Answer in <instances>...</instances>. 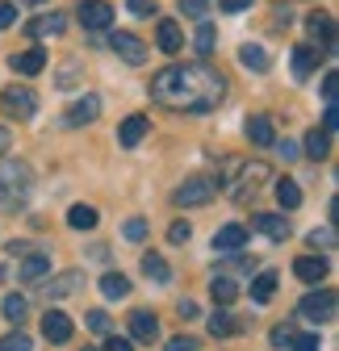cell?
Masks as SVG:
<instances>
[{
    "mask_svg": "<svg viewBox=\"0 0 339 351\" xmlns=\"http://www.w3.org/2000/svg\"><path fill=\"white\" fill-rule=\"evenodd\" d=\"M151 97L176 113H214L226 101V75L214 71L209 63H185V67L172 63V67L155 71Z\"/></svg>",
    "mask_w": 339,
    "mask_h": 351,
    "instance_id": "6da1fadb",
    "label": "cell"
},
{
    "mask_svg": "<svg viewBox=\"0 0 339 351\" xmlns=\"http://www.w3.org/2000/svg\"><path fill=\"white\" fill-rule=\"evenodd\" d=\"M30 189H34V171H30V163L9 159V155L0 159V209H5V213L21 209L25 197H30Z\"/></svg>",
    "mask_w": 339,
    "mask_h": 351,
    "instance_id": "7a4b0ae2",
    "label": "cell"
},
{
    "mask_svg": "<svg viewBox=\"0 0 339 351\" xmlns=\"http://www.w3.org/2000/svg\"><path fill=\"white\" fill-rule=\"evenodd\" d=\"M235 167H239V163H235ZM268 180H272V167H268L264 159H256V163H243L235 180H222V184H231V189H226V193H231V201L247 205L251 197L260 193V184H268Z\"/></svg>",
    "mask_w": 339,
    "mask_h": 351,
    "instance_id": "3957f363",
    "label": "cell"
},
{
    "mask_svg": "<svg viewBox=\"0 0 339 351\" xmlns=\"http://www.w3.org/2000/svg\"><path fill=\"white\" fill-rule=\"evenodd\" d=\"M335 310H339V301H335V293H331V289L306 293V297L298 301V318H302V322H314V326L331 322V318H335Z\"/></svg>",
    "mask_w": 339,
    "mask_h": 351,
    "instance_id": "277c9868",
    "label": "cell"
},
{
    "mask_svg": "<svg viewBox=\"0 0 339 351\" xmlns=\"http://www.w3.org/2000/svg\"><path fill=\"white\" fill-rule=\"evenodd\" d=\"M0 113H5V117H17V121H25V117H34V113H38V97L30 93L25 84H13L9 93H0Z\"/></svg>",
    "mask_w": 339,
    "mask_h": 351,
    "instance_id": "5b68a950",
    "label": "cell"
},
{
    "mask_svg": "<svg viewBox=\"0 0 339 351\" xmlns=\"http://www.w3.org/2000/svg\"><path fill=\"white\" fill-rule=\"evenodd\" d=\"M214 193H218V184H214V180H205V176H193V180H185V184L172 193V205H180V209H193V205L214 201Z\"/></svg>",
    "mask_w": 339,
    "mask_h": 351,
    "instance_id": "8992f818",
    "label": "cell"
},
{
    "mask_svg": "<svg viewBox=\"0 0 339 351\" xmlns=\"http://www.w3.org/2000/svg\"><path fill=\"white\" fill-rule=\"evenodd\" d=\"M109 51H113L117 59H126L130 67H143V63H147V42L135 38V34H126V29H113V34H109Z\"/></svg>",
    "mask_w": 339,
    "mask_h": 351,
    "instance_id": "52a82bcc",
    "label": "cell"
},
{
    "mask_svg": "<svg viewBox=\"0 0 339 351\" xmlns=\"http://www.w3.org/2000/svg\"><path fill=\"white\" fill-rule=\"evenodd\" d=\"M306 29H310V38L318 42V51H323V55H331V51H335V17H331L327 9L310 13V17H306Z\"/></svg>",
    "mask_w": 339,
    "mask_h": 351,
    "instance_id": "ba28073f",
    "label": "cell"
},
{
    "mask_svg": "<svg viewBox=\"0 0 339 351\" xmlns=\"http://www.w3.org/2000/svg\"><path fill=\"white\" fill-rule=\"evenodd\" d=\"M75 17H80V25H84V29H105V25L113 21V9L105 5V0H80Z\"/></svg>",
    "mask_w": 339,
    "mask_h": 351,
    "instance_id": "9c48e42d",
    "label": "cell"
},
{
    "mask_svg": "<svg viewBox=\"0 0 339 351\" xmlns=\"http://www.w3.org/2000/svg\"><path fill=\"white\" fill-rule=\"evenodd\" d=\"M155 42H159L163 55H180L185 51V34H180V25L172 17H159L155 21Z\"/></svg>",
    "mask_w": 339,
    "mask_h": 351,
    "instance_id": "30bf717a",
    "label": "cell"
},
{
    "mask_svg": "<svg viewBox=\"0 0 339 351\" xmlns=\"http://www.w3.org/2000/svg\"><path fill=\"white\" fill-rule=\"evenodd\" d=\"M251 226H256L260 234H268L272 243H285L289 239V217H281V213H256V217H251Z\"/></svg>",
    "mask_w": 339,
    "mask_h": 351,
    "instance_id": "8fae6325",
    "label": "cell"
},
{
    "mask_svg": "<svg viewBox=\"0 0 339 351\" xmlns=\"http://www.w3.org/2000/svg\"><path fill=\"white\" fill-rule=\"evenodd\" d=\"M71 318L63 310H47V318H42V335H47V343H67L71 339Z\"/></svg>",
    "mask_w": 339,
    "mask_h": 351,
    "instance_id": "7c38bea8",
    "label": "cell"
},
{
    "mask_svg": "<svg viewBox=\"0 0 339 351\" xmlns=\"http://www.w3.org/2000/svg\"><path fill=\"white\" fill-rule=\"evenodd\" d=\"M147 130H151V117L130 113V117L121 121V130H117V143H121V147H139V143L147 138Z\"/></svg>",
    "mask_w": 339,
    "mask_h": 351,
    "instance_id": "4fadbf2b",
    "label": "cell"
},
{
    "mask_svg": "<svg viewBox=\"0 0 339 351\" xmlns=\"http://www.w3.org/2000/svg\"><path fill=\"white\" fill-rule=\"evenodd\" d=\"M47 272H51V255L30 247V251L21 255V280H25V285H34V280H42Z\"/></svg>",
    "mask_w": 339,
    "mask_h": 351,
    "instance_id": "5bb4252c",
    "label": "cell"
},
{
    "mask_svg": "<svg viewBox=\"0 0 339 351\" xmlns=\"http://www.w3.org/2000/svg\"><path fill=\"white\" fill-rule=\"evenodd\" d=\"M97 117H101V97H93V93L80 97V101L67 109V125H93Z\"/></svg>",
    "mask_w": 339,
    "mask_h": 351,
    "instance_id": "9a60e30c",
    "label": "cell"
},
{
    "mask_svg": "<svg viewBox=\"0 0 339 351\" xmlns=\"http://www.w3.org/2000/svg\"><path fill=\"white\" fill-rule=\"evenodd\" d=\"M67 29V13H42V17H34L30 25H25V34L30 38H55V34H63Z\"/></svg>",
    "mask_w": 339,
    "mask_h": 351,
    "instance_id": "2e32d148",
    "label": "cell"
},
{
    "mask_svg": "<svg viewBox=\"0 0 339 351\" xmlns=\"http://www.w3.org/2000/svg\"><path fill=\"white\" fill-rule=\"evenodd\" d=\"M293 272H298V280H306V285H318L327 276V259L323 255H302V259H293Z\"/></svg>",
    "mask_w": 339,
    "mask_h": 351,
    "instance_id": "e0dca14e",
    "label": "cell"
},
{
    "mask_svg": "<svg viewBox=\"0 0 339 351\" xmlns=\"http://www.w3.org/2000/svg\"><path fill=\"white\" fill-rule=\"evenodd\" d=\"M80 285H84V272H59L51 285H42V289H47V297H51V301H63V297H71Z\"/></svg>",
    "mask_w": 339,
    "mask_h": 351,
    "instance_id": "ac0fdd59",
    "label": "cell"
},
{
    "mask_svg": "<svg viewBox=\"0 0 339 351\" xmlns=\"http://www.w3.org/2000/svg\"><path fill=\"white\" fill-rule=\"evenodd\" d=\"M243 247H247V226H239V222H231L214 234V251H243Z\"/></svg>",
    "mask_w": 339,
    "mask_h": 351,
    "instance_id": "d6986e66",
    "label": "cell"
},
{
    "mask_svg": "<svg viewBox=\"0 0 339 351\" xmlns=\"http://www.w3.org/2000/svg\"><path fill=\"white\" fill-rule=\"evenodd\" d=\"M130 335H135L139 343H155V339H159V322H155V314L135 310V314H130Z\"/></svg>",
    "mask_w": 339,
    "mask_h": 351,
    "instance_id": "ffe728a7",
    "label": "cell"
},
{
    "mask_svg": "<svg viewBox=\"0 0 339 351\" xmlns=\"http://www.w3.org/2000/svg\"><path fill=\"white\" fill-rule=\"evenodd\" d=\"M239 63H243L247 71H268V67H272V55L260 47V42H247V47L239 51Z\"/></svg>",
    "mask_w": 339,
    "mask_h": 351,
    "instance_id": "44dd1931",
    "label": "cell"
},
{
    "mask_svg": "<svg viewBox=\"0 0 339 351\" xmlns=\"http://www.w3.org/2000/svg\"><path fill=\"white\" fill-rule=\"evenodd\" d=\"M318 59H323V51H314L310 42H306V47H293V75L306 80V75L318 67Z\"/></svg>",
    "mask_w": 339,
    "mask_h": 351,
    "instance_id": "7402d4cb",
    "label": "cell"
},
{
    "mask_svg": "<svg viewBox=\"0 0 339 351\" xmlns=\"http://www.w3.org/2000/svg\"><path fill=\"white\" fill-rule=\"evenodd\" d=\"M247 138L256 143V147H272V143H277L272 117H251V121H247Z\"/></svg>",
    "mask_w": 339,
    "mask_h": 351,
    "instance_id": "603a6c76",
    "label": "cell"
},
{
    "mask_svg": "<svg viewBox=\"0 0 339 351\" xmlns=\"http://www.w3.org/2000/svg\"><path fill=\"white\" fill-rule=\"evenodd\" d=\"M9 63H13V71H21V75H38L42 67H47V51L34 47V51H25V55H13Z\"/></svg>",
    "mask_w": 339,
    "mask_h": 351,
    "instance_id": "cb8c5ba5",
    "label": "cell"
},
{
    "mask_svg": "<svg viewBox=\"0 0 339 351\" xmlns=\"http://www.w3.org/2000/svg\"><path fill=\"white\" fill-rule=\"evenodd\" d=\"M143 272H147L155 285H167V280H172V268H167V259H163V255H155V251H147V255H143Z\"/></svg>",
    "mask_w": 339,
    "mask_h": 351,
    "instance_id": "d4e9b609",
    "label": "cell"
},
{
    "mask_svg": "<svg viewBox=\"0 0 339 351\" xmlns=\"http://www.w3.org/2000/svg\"><path fill=\"white\" fill-rule=\"evenodd\" d=\"M67 226L71 230H93L97 226V209L93 205H71L67 209Z\"/></svg>",
    "mask_w": 339,
    "mask_h": 351,
    "instance_id": "484cf974",
    "label": "cell"
},
{
    "mask_svg": "<svg viewBox=\"0 0 339 351\" xmlns=\"http://www.w3.org/2000/svg\"><path fill=\"white\" fill-rule=\"evenodd\" d=\"M277 297V272H260L256 280H251V301H272Z\"/></svg>",
    "mask_w": 339,
    "mask_h": 351,
    "instance_id": "4316f807",
    "label": "cell"
},
{
    "mask_svg": "<svg viewBox=\"0 0 339 351\" xmlns=\"http://www.w3.org/2000/svg\"><path fill=\"white\" fill-rule=\"evenodd\" d=\"M306 155L310 159H327L331 155V134H327V130H310V134H306Z\"/></svg>",
    "mask_w": 339,
    "mask_h": 351,
    "instance_id": "83f0119b",
    "label": "cell"
},
{
    "mask_svg": "<svg viewBox=\"0 0 339 351\" xmlns=\"http://www.w3.org/2000/svg\"><path fill=\"white\" fill-rule=\"evenodd\" d=\"M101 293H105L109 301H121L126 293H130V280H126L121 272H105V276H101Z\"/></svg>",
    "mask_w": 339,
    "mask_h": 351,
    "instance_id": "f1b7e54d",
    "label": "cell"
},
{
    "mask_svg": "<svg viewBox=\"0 0 339 351\" xmlns=\"http://www.w3.org/2000/svg\"><path fill=\"white\" fill-rule=\"evenodd\" d=\"M235 330H239L235 314H226V310H218V314H209V335H214V339H231Z\"/></svg>",
    "mask_w": 339,
    "mask_h": 351,
    "instance_id": "f546056e",
    "label": "cell"
},
{
    "mask_svg": "<svg viewBox=\"0 0 339 351\" xmlns=\"http://www.w3.org/2000/svg\"><path fill=\"white\" fill-rule=\"evenodd\" d=\"M209 293H214L218 305H231V301L239 297V285H235L231 276H214V280H209Z\"/></svg>",
    "mask_w": 339,
    "mask_h": 351,
    "instance_id": "4dcf8cb0",
    "label": "cell"
},
{
    "mask_svg": "<svg viewBox=\"0 0 339 351\" xmlns=\"http://www.w3.org/2000/svg\"><path fill=\"white\" fill-rule=\"evenodd\" d=\"M25 314H30V301H25L21 293H9V297H5V318H9L13 326H21Z\"/></svg>",
    "mask_w": 339,
    "mask_h": 351,
    "instance_id": "1f68e13d",
    "label": "cell"
},
{
    "mask_svg": "<svg viewBox=\"0 0 339 351\" xmlns=\"http://www.w3.org/2000/svg\"><path fill=\"white\" fill-rule=\"evenodd\" d=\"M84 80V63L80 59H71V63H63L59 71H55V88H75Z\"/></svg>",
    "mask_w": 339,
    "mask_h": 351,
    "instance_id": "d6a6232c",
    "label": "cell"
},
{
    "mask_svg": "<svg viewBox=\"0 0 339 351\" xmlns=\"http://www.w3.org/2000/svg\"><path fill=\"white\" fill-rule=\"evenodd\" d=\"M277 201H281L285 209H298V205H302V189H298V180H277Z\"/></svg>",
    "mask_w": 339,
    "mask_h": 351,
    "instance_id": "836d02e7",
    "label": "cell"
},
{
    "mask_svg": "<svg viewBox=\"0 0 339 351\" xmlns=\"http://www.w3.org/2000/svg\"><path fill=\"white\" fill-rule=\"evenodd\" d=\"M0 351H34V343H30V335L17 326L13 335H5V339H0Z\"/></svg>",
    "mask_w": 339,
    "mask_h": 351,
    "instance_id": "e575fe53",
    "label": "cell"
},
{
    "mask_svg": "<svg viewBox=\"0 0 339 351\" xmlns=\"http://www.w3.org/2000/svg\"><path fill=\"white\" fill-rule=\"evenodd\" d=\"M193 42H197V51H201V55L214 51V25H209L205 17H201V25H197V38H193Z\"/></svg>",
    "mask_w": 339,
    "mask_h": 351,
    "instance_id": "d590c367",
    "label": "cell"
},
{
    "mask_svg": "<svg viewBox=\"0 0 339 351\" xmlns=\"http://www.w3.org/2000/svg\"><path fill=\"white\" fill-rule=\"evenodd\" d=\"M310 247H314V251H331V247H335V226L310 230Z\"/></svg>",
    "mask_w": 339,
    "mask_h": 351,
    "instance_id": "8d00e7d4",
    "label": "cell"
},
{
    "mask_svg": "<svg viewBox=\"0 0 339 351\" xmlns=\"http://www.w3.org/2000/svg\"><path fill=\"white\" fill-rule=\"evenodd\" d=\"M121 234L130 239V243H143V239H147V222H143V217H130V222L121 226Z\"/></svg>",
    "mask_w": 339,
    "mask_h": 351,
    "instance_id": "74e56055",
    "label": "cell"
},
{
    "mask_svg": "<svg viewBox=\"0 0 339 351\" xmlns=\"http://www.w3.org/2000/svg\"><path fill=\"white\" fill-rule=\"evenodd\" d=\"M180 13H185V17H197V21H201V17L209 13V0H180Z\"/></svg>",
    "mask_w": 339,
    "mask_h": 351,
    "instance_id": "f35d334b",
    "label": "cell"
},
{
    "mask_svg": "<svg viewBox=\"0 0 339 351\" xmlns=\"http://www.w3.org/2000/svg\"><path fill=\"white\" fill-rule=\"evenodd\" d=\"M289 351H323V347H318V335H293Z\"/></svg>",
    "mask_w": 339,
    "mask_h": 351,
    "instance_id": "ab89813d",
    "label": "cell"
},
{
    "mask_svg": "<svg viewBox=\"0 0 339 351\" xmlns=\"http://www.w3.org/2000/svg\"><path fill=\"white\" fill-rule=\"evenodd\" d=\"M84 322H89V330H97V335H105V330H109V314H105V310H93Z\"/></svg>",
    "mask_w": 339,
    "mask_h": 351,
    "instance_id": "60d3db41",
    "label": "cell"
},
{
    "mask_svg": "<svg viewBox=\"0 0 339 351\" xmlns=\"http://www.w3.org/2000/svg\"><path fill=\"white\" fill-rule=\"evenodd\" d=\"M17 21V5H13V0H0V29H9Z\"/></svg>",
    "mask_w": 339,
    "mask_h": 351,
    "instance_id": "b9f144b4",
    "label": "cell"
},
{
    "mask_svg": "<svg viewBox=\"0 0 339 351\" xmlns=\"http://www.w3.org/2000/svg\"><path fill=\"white\" fill-rule=\"evenodd\" d=\"M293 335H298V330H293V326H277V330H272V347H285V351H289Z\"/></svg>",
    "mask_w": 339,
    "mask_h": 351,
    "instance_id": "7bdbcfd3",
    "label": "cell"
},
{
    "mask_svg": "<svg viewBox=\"0 0 339 351\" xmlns=\"http://www.w3.org/2000/svg\"><path fill=\"white\" fill-rule=\"evenodd\" d=\"M335 93H339V75H335V71H327V75H323V97H327V105L335 101Z\"/></svg>",
    "mask_w": 339,
    "mask_h": 351,
    "instance_id": "ee69618b",
    "label": "cell"
},
{
    "mask_svg": "<svg viewBox=\"0 0 339 351\" xmlns=\"http://www.w3.org/2000/svg\"><path fill=\"white\" fill-rule=\"evenodd\" d=\"M101 351H135V343H130V339H121V335H109Z\"/></svg>",
    "mask_w": 339,
    "mask_h": 351,
    "instance_id": "f6af8a7d",
    "label": "cell"
},
{
    "mask_svg": "<svg viewBox=\"0 0 339 351\" xmlns=\"http://www.w3.org/2000/svg\"><path fill=\"white\" fill-rule=\"evenodd\" d=\"M189 234H193V226H189V222H176L172 230H167V239H172V243H189Z\"/></svg>",
    "mask_w": 339,
    "mask_h": 351,
    "instance_id": "bcb514c9",
    "label": "cell"
},
{
    "mask_svg": "<svg viewBox=\"0 0 339 351\" xmlns=\"http://www.w3.org/2000/svg\"><path fill=\"white\" fill-rule=\"evenodd\" d=\"M167 351H197V339H189V335H176L172 343H167Z\"/></svg>",
    "mask_w": 339,
    "mask_h": 351,
    "instance_id": "7dc6e473",
    "label": "cell"
},
{
    "mask_svg": "<svg viewBox=\"0 0 339 351\" xmlns=\"http://www.w3.org/2000/svg\"><path fill=\"white\" fill-rule=\"evenodd\" d=\"M130 13H139V17H155V0H130Z\"/></svg>",
    "mask_w": 339,
    "mask_h": 351,
    "instance_id": "c3c4849f",
    "label": "cell"
},
{
    "mask_svg": "<svg viewBox=\"0 0 339 351\" xmlns=\"http://www.w3.org/2000/svg\"><path fill=\"white\" fill-rule=\"evenodd\" d=\"M272 147H277V151L285 155V163H293V159L302 155V151H298V143H289V138H285V143H272Z\"/></svg>",
    "mask_w": 339,
    "mask_h": 351,
    "instance_id": "681fc988",
    "label": "cell"
},
{
    "mask_svg": "<svg viewBox=\"0 0 339 351\" xmlns=\"http://www.w3.org/2000/svg\"><path fill=\"white\" fill-rule=\"evenodd\" d=\"M335 125H339V109H335V101H331V105H327V113H323V130L331 134Z\"/></svg>",
    "mask_w": 339,
    "mask_h": 351,
    "instance_id": "f907efd6",
    "label": "cell"
},
{
    "mask_svg": "<svg viewBox=\"0 0 339 351\" xmlns=\"http://www.w3.org/2000/svg\"><path fill=\"white\" fill-rule=\"evenodd\" d=\"M9 151H13V130H9V125H0V159H5Z\"/></svg>",
    "mask_w": 339,
    "mask_h": 351,
    "instance_id": "816d5d0a",
    "label": "cell"
},
{
    "mask_svg": "<svg viewBox=\"0 0 339 351\" xmlns=\"http://www.w3.org/2000/svg\"><path fill=\"white\" fill-rule=\"evenodd\" d=\"M247 5H251V0H218V9H222V13H243Z\"/></svg>",
    "mask_w": 339,
    "mask_h": 351,
    "instance_id": "f5cc1de1",
    "label": "cell"
},
{
    "mask_svg": "<svg viewBox=\"0 0 339 351\" xmlns=\"http://www.w3.org/2000/svg\"><path fill=\"white\" fill-rule=\"evenodd\" d=\"M180 318H197V301H189V297L180 301Z\"/></svg>",
    "mask_w": 339,
    "mask_h": 351,
    "instance_id": "db71d44e",
    "label": "cell"
},
{
    "mask_svg": "<svg viewBox=\"0 0 339 351\" xmlns=\"http://www.w3.org/2000/svg\"><path fill=\"white\" fill-rule=\"evenodd\" d=\"M25 251H30V247H25V243H9V255H13V259H21V255H25Z\"/></svg>",
    "mask_w": 339,
    "mask_h": 351,
    "instance_id": "11a10c76",
    "label": "cell"
},
{
    "mask_svg": "<svg viewBox=\"0 0 339 351\" xmlns=\"http://www.w3.org/2000/svg\"><path fill=\"white\" fill-rule=\"evenodd\" d=\"M25 5H42V0H25Z\"/></svg>",
    "mask_w": 339,
    "mask_h": 351,
    "instance_id": "9f6ffc18",
    "label": "cell"
},
{
    "mask_svg": "<svg viewBox=\"0 0 339 351\" xmlns=\"http://www.w3.org/2000/svg\"><path fill=\"white\" fill-rule=\"evenodd\" d=\"M84 351H101V347H84Z\"/></svg>",
    "mask_w": 339,
    "mask_h": 351,
    "instance_id": "6f0895ef",
    "label": "cell"
}]
</instances>
